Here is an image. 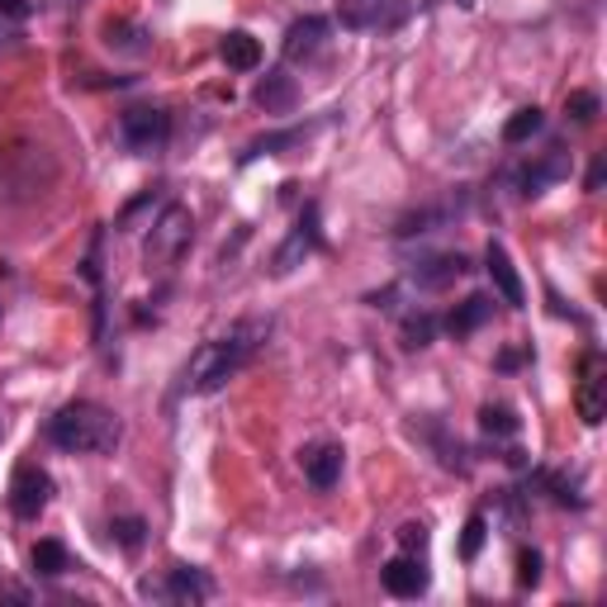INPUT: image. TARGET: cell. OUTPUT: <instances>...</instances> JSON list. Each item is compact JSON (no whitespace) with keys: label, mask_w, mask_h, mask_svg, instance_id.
<instances>
[{"label":"cell","mask_w":607,"mask_h":607,"mask_svg":"<svg viewBox=\"0 0 607 607\" xmlns=\"http://www.w3.org/2000/svg\"><path fill=\"white\" fill-rule=\"evenodd\" d=\"M266 337H271V318H242V324H233L223 337H213V342H205L190 356V366L181 370V389L186 395H213V389H223L266 347Z\"/></svg>","instance_id":"6da1fadb"},{"label":"cell","mask_w":607,"mask_h":607,"mask_svg":"<svg viewBox=\"0 0 607 607\" xmlns=\"http://www.w3.org/2000/svg\"><path fill=\"white\" fill-rule=\"evenodd\" d=\"M123 437V422L110 414V408H100L91 399H77L52 414L48 422V441L58 446L67 456H110Z\"/></svg>","instance_id":"7a4b0ae2"},{"label":"cell","mask_w":607,"mask_h":607,"mask_svg":"<svg viewBox=\"0 0 607 607\" xmlns=\"http://www.w3.org/2000/svg\"><path fill=\"white\" fill-rule=\"evenodd\" d=\"M195 238V219L186 205H162V213L152 219V233L142 242V261H148V271H167L186 257V247Z\"/></svg>","instance_id":"3957f363"},{"label":"cell","mask_w":607,"mask_h":607,"mask_svg":"<svg viewBox=\"0 0 607 607\" xmlns=\"http://www.w3.org/2000/svg\"><path fill=\"white\" fill-rule=\"evenodd\" d=\"M119 138H123V148L138 157L162 152L171 138V115L162 105H133V110H123V119H119Z\"/></svg>","instance_id":"277c9868"},{"label":"cell","mask_w":607,"mask_h":607,"mask_svg":"<svg viewBox=\"0 0 607 607\" xmlns=\"http://www.w3.org/2000/svg\"><path fill=\"white\" fill-rule=\"evenodd\" d=\"M575 408H579L584 427H598V422L607 418V356H603V351H584Z\"/></svg>","instance_id":"5b68a950"},{"label":"cell","mask_w":607,"mask_h":607,"mask_svg":"<svg viewBox=\"0 0 607 607\" xmlns=\"http://www.w3.org/2000/svg\"><path fill=\"white\" fill-rule=\"evenodd\" d=\"M48 504H52L48 470H39V466H20V470H14V479H10V513L20 517V523H39Z\"/></svg>","instance_id":"8992f818"},{"label":"cell","mask_w":607,"mask_h":607,"mask_svg":"<svg viewBox=\"0 0 607 607\" xmlns=\"http://www.w3.org/2000/svg\"><path fill=\"white\" fill-rule=\"evenodd\" d=\"M142 594L148 598H162V603H209L213 598V579L205 575V569H195V565H176L167 569V579L162 584H142Z\"/></svg>","instance_id":"52a82bcc"},{"label":"cell","mask_w":607,"mask_h":607,"mask_svg":"<svg viewBox=\"0 0 607 607\" xmlns=\"http://www.w3.org/2000/svg\"><path fill=\"white\" fill-rule=\"evenodd\" d=\"M324 242V228H318V205H304L299 213V223H295V233L280 242V252L271 257V276H290L295 266L314 252V247Z\"/></svg>","instance_id":"ba28073f"},{"label":"cell","mask_w":607,"mask_h":607,"mask_svg":"<svg viewBox=\"0 0 607 607\" xmlns=\"http://www.w3.org/2000/svg\"><path fill=\"white\" fill-rule=\"evenodd\" d=\"M342 466H347V451L337 441H314L299 451V470L314 489H332L337 479H342Z\"/></svg>","instance_id":"9c48e42d"},{"label":"cell","mask_w":607,"mask_h":607,"mask_svg":"<svg viewBox=\"0 0 607 607\" xmlns=\"http://www.w3.org/2000/svg\"><path fill=\"white\" fill-rule=\"evenodd\" d=\"M380 584H385V594H389V598H422V594H427V584H432V579H427V565H422L418 556H408V550H404V556H395V560H385V565H380Z\"/></svg>","instance_id":"30bf717a"},{"label":"cell","mask_w":607,"mask_h":607,"mask_svg":"<svg viewBox=\"0 0 607 607\" xmlns=\"http://www.w3.org/2000/svg\"><path fill=\"white\" fill-rule=\"evenodd\" d=\"M565 176H569V152H565V148H550V152H541L531 167L517 171V195H523V200H537L546 186L565 181Z\"/></svg>","instance_id":"8fae6325"},{"label":"cell","mask_w":607,"mask_h":607,"mask_svg":"<svg viewBox=\"0 0 607 607\" xmlns=\"http://www.w3.org/2000/svg\"><path fill=\"white\" fill-rule=\"evenodd\" d=\"M328 33H332V24L324 20V14H304V20H295L290 29H285V43H280L285 62H309L314 52L328 43Z\"/></svg>","instance_id":"7c38bea8"},{"label":"cell","mask_w":607,"mask_h":607,"mask_svg":"<svg viewBox=\"0 0 607 607\" xmlns=\"http://www.w3.org/2000/svg\"><path fill=\"white\" fill-rule=\"evenodd\" d=\"M485 271H489V280H494L498 299H504L508 309H523V304H527V290H523V276H517V266H513V257H508V247H504V242H489V252H485Z\"/></svg>","instance_id":"4fadbf2b"},{"label":"cell","mask_w":607,"mask_h":607,"mask_svg":"<svg viewBox=\"0 0 607 607\" xmlns=\"http://www.w3.org/2000/svg\"><path fill=\"white\" fill-rule=\"evenodd\" d=\"M470 271V261L460 257V252H441V257H422V261H414V285L418 290H446L451 280H460Z\"/></svg>","instance_id":"5bb4252c"},{"label":"cell","mask_w":607,"mask_h":607,"mask_svg":"<svg viewBox=\"0 0 607 607\" xmlns=\"http://www.w3.org/2000/svg\"><path fill=\"white\" fill-rule=\"evenodd\" d=\"M252 100H257V110H266V115H290L295 100H299V86H295V77L285 67H271L257 81V96Z\"/></svg>","instance_id":"9a60e30c"},{"label":"cell","mask_w":607,"mask_h":607,"mask_svg":"<svg viewBox=\"0 0 607 607\" xmlns=\"http://www.w3.org/2000/svg\"><path fill=\"white\" fill-rule=\"evenodd\" d=\"M494 318V295H470V299H460L456 309H451V318H446V328H451L456 337H470V332H479Z\"/></svg>","instance_id":"2e32d148"},{"label":"cell","mask_w":607,"mask_h":607,"mask_svg":"<svg viewBox=\"0 0 607 607\" xmlns=\"http://www.w3.org/2000/svg\"><path fill=\"white\" fill-rule=\"evenodd\" d=\"M219 58L228 62V71H257V67H261V43H257L247 29H233V33H228V39L219 43Z\"/></svg>","instance_id":"e0dca14e"},{"label":"cell","mask_w":607,"mask_h":607,"mask_svg":"<svg viewBox=\"0 0 607 607\" xmlns=\"http://www.w3.org/2000/svg\"><path fill=\"white\" fill-rule=\"evenodd\" d=\"M105 48L129 52V58H142V52H152V33L142 24H133V20H110V24H105Z\"/></svg>","instance_id":"ac0fdd59"},{"label":"cell","mask_w":607,"mask_h":607,"mask_svg":"<svg viewBox=\"0 0 607 607\" xmlns=\"http://www.w3.org/2000/svg\"><path fill=\"white\" fill-rule=\"evenodd\" d=\"M309 133H314V123H304V129H285V133H266V138H252V142H247V148H242V157H238V162L247 167V162H257V157H280L285 148H299V142L309 138Z\"/></svg>","instance_id":"d6986e66"},{"label":"cell","mask_w":607,"mask_h":607,"mask_svg":"<svg viewBox=\"0 0 607 607\" xmlns=\"http://www.w3.org/2000/svg\"><path fill=\"white\" fill-rule=\"evenodd\" d=\"M29 560H33V569H39L43 579H62L67 569H71V550L58 537H48V541H39V546L29 550Z\"/></svg>","instance_id":"ffe728a7"},{"label":"cell","mask_w":607,"mask_h":607,"mask_svg":"<svg viewBox=\"0 0 607 607\" xmlns=\"http://www.w3.org/2000/svg\"><path fill=\"white\" fill-rule=\"evenodd\" d=\"M479 432L485 437H517L523 432V418H517L508 404H485L479 408Z\"/></svg>","instance_id":"44dd1931"},{"label":"cell","mask_w":607,"mask_h":607,"mask_svg":"<svg viewBox=\"0 0 607 607\" xmlns=\"http://www.w3.org/2000/svg\"><path fill=\"white\" fill-rule=\"evenodd\" d=\"M537 489H546L560 508H584V494H579V485H575V479H569L565 470H541V475H537Z\"/></svg>","instance_id":"7402d4cb"},{"label":"cell","mask_w":607,"mask_h":607,"mask_svg":"<svg viewBox=\"0 0 607 607\" xmlns=\"http://www.w3.org/2000/svg\"><path fill=\"white\" fill-rule=\"evenodd\" d=\"M437 314H408L404 318V328H399V337H404V351H422V347H432V337H437Z\"/></svg>","instance_id":"603a6c76"},{"label":"cell","mask_w":607,"mask_h":607,"mask_svg":"<svg viewBox=\"0 0 607 607\" xmlns=\"http://www.w3.org/2000/svg\"><path fill=\"white\" fill-rule=\"evenodd\" d=\"M389 0H342V24L347 29H375L385 20Z\"/></svg>","instance_id":"cb8c5ba5"},{"label":"cell","mask_w":607,"mask_h":607,"mask_svg":"<svg viewBox=\"0 0 607 607\" xmlns=\"http://www.w3.org/2000/svg\"><path fill=\"white\" fill-rule=\"evenodd\" d=\"M541 129H546V115L537 110V105H527V110H517V115L504 123V142H513V148H517V142L537 138Z\"/></svg>","instance_id":"d4e9b609"},{"label":"cell","mask_w":607,"mask_h":607,"mask_svg":"<svg viewBox=\"0 0 607 607\" xmlns=\"http://www.w3.org/2000/svg\"><path fill=\"white\" fill-rule=\"evenodd\" d=\"M427 432H432V441H437V451H441V466H446V470H460V475L470 470V451H466V446H460L456 437H446L437 422H427Z\"/></svg>","instance_id":"484cf974"},{"label":"cell","mask_w":607,"mask_h":607,"mask_svg":"<svg viewBox=\"0 0 607 607\" xmlns=\"http://www.w3.org/2000/svg\"><path fill=\"white\" fill-rule=\"evenodd\" d=\"M446 213L451 209H418V213H404L399 228H395V238H418V233H432V228L446 223Z\"/></svg>","instance_id":"4316f807"},{"label":"cell","mask_w":607,"mask_h":607,"mask_svg":"<svg viewBox=\"0 0 607 607\" xmlns=\"http://www.w3.org/2000/svg\"><path fill=\"white\" fill-rule=\"evenodd\" d=\"M110 531H115L119 550H129V556H138L142 541H148V523H142V517H115Z\"/></svg>","instance_id":"83f0119b"},{"label":"cell","mask_w":607,"mask_h":607,"mask_svg":"<svg viewBox=\"0 0 607 607\" xmlns=\"http://www.w3.org/2000/svg\"><path fill=\"white\" fill-rule=\"evenodd\" d=\"M565 115L575 119V123H594V119L603 115V100H598L594 91H569V96H565Z\"/></svg>","instance_id":"f1b7e54d"},{"label":"cell","mask_w":607,"mask_h":607,"mask_svg":"<svg viewBox=\"0 0 607 607\" xmlns=\"http://www.w3.org/2000/svg\"><path fill=\"white\" fill-rule=\"evenodd\" d=\"M485 537H489V517L475 513L466 523V531H460V560H475L479 550H485Z\"/></svg>","instance_id":"f546056e"},{"label":"cell","mask_w":607,"mask_h":607,"mask_svg":"<svg viewBox=\"0 0 607 607\" xmlns=\"http://www.w3.org/2000/svg\"><path fill=\"white\" fill-rule=\"evenodd\" d=\"M517 584L523 588L541 584V550H517Z\"/></svg>","instance_id":"4dcf8cb0"},{"label":"cell","mask_w":607,"mask_h":607,"mask_svg":"<svg viewBox=\"0 0 607 607\" xmlns=\"http://www.w3.org/2000/svg\"><path fill=\"white\" fill-rule=\"evenodd\" d=\"M399 546L408 550V556H422V550H427V527L422 523H404L399 527Z\"/></svg>","instance_id":"1f68e13d"},{"label":"cell","mask_w":607,"mask_h":607,"mask_svg":"<svg viewBox=\"0 0 607 607\" xmlns=\"http://www.w3.org/2000/svg\"><path fill=\"white\" fill-rule=\"evenodd\" d=\"M0 603H33V594H29V588H0Z\"/></svg>","instance_id":"d6a6232c"},{"label":"cell","mask_w":607,"mask_h":607,"mask_svg":"<svg viewBox=\"0 0 607 607\" xmlns=\"http://www.w3.org/2000/svg\"><path fill=\"white\" fill-rule=\"evenodd\" d=\"M603 171H607V167H603V157H598V162L588 167V181H584V186H588V190H598V186H603Z\"/></svg>","instance_id":"836d02e7"},{"label":"cell","mask_w":607,"mask_h":607,"mask_svg":"<svg viewBox=\"0 0 607 607\" xmlns=\"http://www.w3.org/2000/svg\"><path fill=\"white\" fill-rule=\"evenodd\" d=\"M513 366H523V351H504V356H498V370H513Z\"/></svg>","instance_id":"e575fe53"},{"label":"cell","mask_w":607,"mask_h":607,"mask_svg":"<svg viewBox=\"0 0 607 607\" xmlns=\"http://www.w3.org/2000/svg\"><path fill=\"white\" fill-rule=\"evenodd\" d=\"M0 10H6V14H29L24 0H0Z\"/></svg>","instance_id":"d590c367"},{"label":"cell","mask_w":607,"mask_h":607,"mask_svg":"<svg viewBox=\"0 0 607 607\" xmlns=\"http://www.w3.org/2000/svg\"><path fill=\"white\" fill-rule=\"evenodd\" d=\"M456 6H475V0H456Z\"/></svg>","instance_id":"8d00e7d4"},{"label":"cell","mask_w":607,"mask_h":607,"mask_svg":"<svg viewBox=\"0 0 607 607\" xmlns=\"http://www.w3.org/2000/svg\"><path fill=\"white\" fill-rule=\"evenodd\" d=\"M0 437H6V418H0Z\"/></svg>","instance_id":"74e56055"}]
</instances>
